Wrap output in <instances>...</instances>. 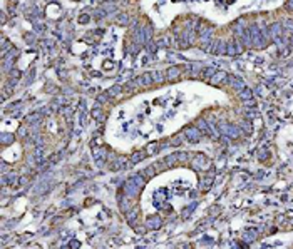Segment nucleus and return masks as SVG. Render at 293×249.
I'll use <instances>...</instances> for the list:
<instances>
[{
    "instance_id": "nucleus-1",
    "label": "nucleus",
    "mask_w": 293,
    "mask_h": 249,
    "mask_svg": "<svg viewBox=\"0 0 293 249\" xmlns=\"http://www.w3.org/2000/svg\"><path fill=\"white\" fill-rule=\"evenodd\" d=\"M139 192V184L136 182L134 179L127 181L126 182V194L127 196H136V194Z\"/></svg>"
},
{
    "instance_id": "nucleus-3",
    "label": "nucleus",
    "mask_w": 293,
    "mask_h": 249,
    "mask_svg": "<svg viewBox=\"0 0 293 249\" xmlns=\"http://www.w3.org/2000/svg\"><path fill=\"white\" fill-rule=\"evenodd\" d=\"M142 157V154H134L133 156V162H139V159Z\"/></svg>"
},
{
    "instance_id": "nucleus-2",
    "label": "nucleus",
    "mask_w": 293,
    "mask_h": 249,
    "mask_svg": "<svg viewBox=\"0 0 293 249\" xmlns=\"http://www.w3.org/2000/svg\"><path fill=\"white\" fill-rule=\"evenodd\" d=\"M147 226H149V227H159V226H161V219H159V217H151V219H147Z\"/></svg>"
}]
</instances>
